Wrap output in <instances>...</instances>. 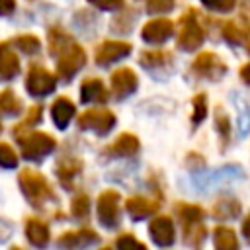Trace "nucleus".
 <instances>
[{
	"label": "nucleus",
	"instance_id": "1",
	"mask_svg": "<svg viewBox=\"0 0 250 250\" xmlns=\"http://www.w3.org/2000/svg\"><path fill=\"white\" fill-rule=\"evenodd\" d=\"M20 188L23 191V195L29 199V203L33 207H41L43 203L55 199V193L47 182V178L43 174H39L37 170H31V168H25L20 172Z\"/></svg>",
	"mask_w": 250,
	"mask_h": 250
},
{
	"label": "nucleus",
	"instance_id": "2",
	"mask_svg": "<svg viewBox=\"0 0 250 250\" xmlns=\"http://www.w3.org/2000/svg\"><path fill=\"white\" fill-rule=\"evenodd\" d=\"M21 146V156L25 160H41L43 156L51 154L57 146V141L43 131H27L20 137H16Z\"/></svg>",
	"mask_w": 250,
	"mask_h": 250
},
{
	"label": "nucleus",
	"instance_id": "3",
	"mask_svg": "<svg viewBox=\"0 0 250 250\" xmlns=\"http://www.w3.org/2000/svg\"><path fill=\"white\" fill-rule=\"evenodd\" d=\"M242 178H244V172L240 166H223L213 172H201V170L195 172L193 182L201 191H215V189H221L223 186L242 180Z\"/></svg>",
	"mask_w": 250,
	"mask_h": 250
},
{
	"label": "nucleus",
	"instance_id": "4",
	"mask_svg": "<svg viewBox=\"0 0 250 250\" xmlns=\"http://www.w3.org/2000/svg\"><path fill=\"white\" fill-rule=\"evenodd\" d=\"M86 62V53L78 43H70L61 55H59V62H57V72L62 80H70Z\"/></svg>",
	"mask_w": 250,
	"mask_h": 250
},
{
	"label": "nucleus",
	"instance_id": "5",
	"mask_svg": "<svg viewBox=\"0 0 250 250\" xmlns=\"http://www.w3.org/2000/svg\"><path fill=\"white\" fill-rule=\"evenodd\" d=\"M203 29L195 20V14L189 12L180 20V33H178V47L184 51H195L203 43Z\"/></svg>",
	"mask_w": 250,
	"mask_h": 250
},
{
	"label": "nucleus",
	"instance_id": "6",
	"mask_svg": "<svg viewBox=\"0 0 250 250\" xmlns=\"http://www.w3.org/2000/svg\"><path fill=\"white\" fill-rule=\"evenodd\" d=\"M119 203H121V197L117 191L107 189V191L100 193L96 213H98L100 223L105 229H115L119 225Z\"/></svg>",
	"mask_w": 250,
	"mask_h": 250
},
{
	"label": "nucleus",
	"instance_id": "7",
	"mask_svg": "<svg viewBox=\"0 0 250 250\" xmlns=\"http://www.w3.org/2000/svg\"><path fill=\"white\" fill-rule=\"evenodd\" d=\"M113 125H115V115L109 109H86L84 113L78 115V127L96 131L98 135L109 133Z\"/></svg>",
	"mask_w": 250,
	"mask_h": 250
},
{
	"label": "nucleus",
	"instance_id": "8",
	"mask_svg": "<svg viewBox=\"0 0 250 250\" xmlns=\"http://www.w3.org/2000/svg\"><path fill=\"white\" fill-rule=\"evenodd\" d=\"M191 70L207 80H221L227 74V64L215 53H201L191 62Z\"/></svg>",
	"mask_w": 250,
	"mask_h": 250
},
{
	"label": "nucleus",
	"instance_id": "9",
	"mask_svg": "<svg viewBox=\"0 0 250 250\" xmlns=\"http://www.w3.org/2000/svg\"><path fill=\"white\" fill-rule=\"evenodd\" d=\"M57 78L53 72H49L43 66H31L25 78V88L31 96H47L55 90Z\"/></svg>",
	"mask_w": 250,
	"mask_h": 250
},
{
	"label": "nucleus",
	"instance_id": "10",
	"mask_svg": "<svg viewBox=\"0 0 250 250\" xmlns=\"http://www.w3.org/2000/svg\"><path fill=\"white\" fill-rule=\"evenodd\" d=\"M148 232H150V238H152L158 246H162V248L172 246L174 240H176L174 223H172V219L166 217V215L154 217V219L150 221V225H148Z\"/></svg>",
	"mask_w": 250,
	"mask_h": 250
},
{
	"label": "nucleus",
	"instance_id": "11",
	"mask_svg": "<svg viewBox=\"0 0 250 250\" xmlns=\"http://www.w3.org/2000/svg\"><path fill=\"white\" fill-rule=\"evenodd\" d=\"M131 53V43L125 41H104L98 49H96V62L105 66L111 64L123 57H127Z\"/></svg>",
	"mask_w": 250,
	"mask_h": 250
},
{
	"label": "nucleus",
	"instance_id": "12",
	"mask_svg": "<svg viewBox=\"0 0 250 250\" xmlns=\"http://www.w3.org/2000/svg\"><path fill=\"white\" fill-rule=\"evenodd\" d=\"M139 86V78L131 68H117L111 74V92L115 98H127L131 96Z\"/></svg>",
	"mask_w": 250,
	"mask_h": 250
},
{
	"label": "nucleus",
	"instance_id": "13",
	"mask_svg": "<svg viewBox=\"0 0 250 250\" xmlns=\"http://www.w3.org/2000/svg\"><path fill=\"white\" fill-rule=\"evenodd\" d=\"M174 33V23L170 20H150L145 23L141 35L146 43H164L166 39H170Z\"/></svg>",
	"mask_w": 250,
	"mask_h": 250
},
{
	"label": "nucleus",
	"instance_id": "14",
	"mask_svg": "<svg viewBox=\"0 0 250 250\" xmlns=\"http://www.w3.org/2000/svg\"><path fill=\"white\" fill-rule=\"evenodd\" d=\"M158 207H160V203L156 199H148V197H131L125 201V211L129 213V217L133 221H141V219L154 215L158 211Z\"/></svg>",
	"mask_w": 250,
	"mask_h": 250
},
{
	"label": "nucleus",
	"instance_id": "15",
	"mask_svg": "<svg viewBox=\"0 0 250 250\" xmlns=\"http://www.w3.org/2000/svg\"><path fill=\"white\" fill-rule=\"evenodd\" d=\"M98 242V234L90 229H80V230H68L64 234H61L59 238V246L61 248H86L90 244Z\"/></svg>",
	"mask_w": 250,
	"mask_h": 250
},
{
	"label": "nucleus",
	"instance_id": "16",
	"mask_svg": "<svg viewBox=\"0 0 250 250\" xmlns=\"http://www.w3.org/2000/svg\"><path fill=\"white\" fill-rule=\"evenodd\" d=\"M82 170V160L80 158H74V156H64L57 162V176L61 180V184L66 188V189H72L74 188V178L80 174Z\"/></svg>",
	"mask_w": 250,
	"mask_h": 250
},
{
	"label": "nucleus",
	"instance_id": "17",
	"mask_svg": "<svg viewBox=\"0 0 250 250\" xmlns=\"http://www.w3.org/2000/svg\"><path fill=\"white\" fill-rule=\"evenodd\" d=\"M18 72H20L18 55H16V51L12 49V45L8 41H2L0 43V76L4 80H10Z\"/></svg>",
	"mask_w": 250,
	"mask_h": 250
},
{
	"label": "nucleus",
	"instance_id": "18",
	"mask_svg": "<svg viewBox=\"0 0 250 250\" xmlns=\"http://www.w3.org/2000/svg\"><path fill=\"white\" fill-rule=\"evenodd\" d=\"M139 148H141V143L133 133H121L113 141V145L105 148V152L111 156H133L139 152Z\"/></svg>",
	"mask_w": 250,
	"mask_h": 250
},
{
	"label": "nucleus",
	"instance_id": "19",
	"mask_svg": "<svg viewBox=\"0 0 250 250\" xmlns=\"http://www.w3.org/2000/svg\"><path fill=\"white\" fill-rule=\"evenodd\" d=\"M25 236L33 246L45 248L47 242H49V227H47V223H43L37 217H27L25 219Z\"/></svg>",
	"mask_w": 250,
	"mask_h": 250
},
{
	"label": "nucleus",
	"instance_id": "20",
	"mask_svg": "<svg viewBox=\"0 0 250 250\" xmlns=\"http://www.w3.org/2000/svg\"><path fill=\"white\" fill-rule=\"evenodd\" d=\"M80 100L84 104H104L107 100V90L100 78H88L80 86Z\"/></svg>",
	"mask_w": 250,
	"mask_h": 250
},
{
	"label": "nucleus",
	"instance_id": "21",
	"mask_svg": "<svg viewBox=\"0 0 250 250\" xmlns=\"http://www.w3.org/2000/svg\"><path fill=\"white\" fill-rule=\"evenodd\" d=\"M223 37L230 45H242L250 55V25H238L236 21H227L223 25Z\"/></svg>",
	"mask_w": 250,
	"mask_h": 250
},
{
	"label": "nucleus",
	"instance_id": "22",
	"mask_svg": "<svg viewBox=\"0 0 250 250\" xmlns=\"http://www.w3.org/2000/svg\"><path fill=\"white\" fill-rule=\"evenodd\" d=\"M74 111L76 107L68 98H57L51 105V117L59 129H64L70 123V119L74 117Z\"/></svg>",
	"mask_w": 250,
	"mask_h": 250
},
{
	"label": "nucleus",
	"instance_id": "23",
	"mask_svg": "<svg viewBox=\"0 0 250 250\" xmlns=\"http://www.w3.org/2000/svg\"><path fill=\"white\" fill-rule=\"evenodd\" d=\"M240 213H242V205L232 197L219 199L211 209V215L217 221H234L240 217Z\"/></svg>",
	"mask_w": 250,
	"mask_h": 250
},
{
	"label": "nucleus",
	"instance_id": "24",
	"mask_svg": "<svg viewBox=\"0 0 250 250\" xmlns=\"http://www.w3.org/2000/svg\"><path fill=\"white\" fill-rule=\"evenodd\" d=\"M139 62L146 70H160L172 66V55L166 51H145L139 57Z\"/></svg>",
	"mask_w": 250,
	"mask_h": 250
},
{
	"label": "nucleus",
	"instance_id": "25",
	"mask_svg": "<svg viewBox=\"0 0 250 250\" xmlns=\"http://www.w3.org/2000/svg\"><path fill=\"white\" fill-rule=\"evenodd\" d=\"M205 236H207V229L203 225V221L199 223H188L184 225V242L193 248V250H199L205 242Z\"/></svg>",
	"mask_w": 250,
	"mask_h": 250
},
{
	"label": "nucleus",
	"instance_id": "26",
	"mask_svg": "<svg viewBox=\"0 0 250 250\" xmlns=\"http://www.w3.org/2000/svg\"><path fill=\"white\" fill-rule=\"evenodd\" d=\"M213 244H215V250H240L238 238L234 230L229 227H217L213 230Z\"/></svg>",
	"mask_w": 250,
	"mask_h": 250
},
{
	"label": "nucleus",
	"instance_id": "27",
	"mask_svg": "<svg viewBox=\"0 0 250 250\" xmlns=\"http://www.w3.org/2000/svg\"><path fill=\"white\" fill-rule=\"evenodd\" d=\"M232 100H234V105H236L238 133H240V137H246V135H250V104L238 94H234Z\"/></svg>",
	"mask_w": 250,
	"mask_h": 250
},
{
	"label": "nucleus",
	"instance_id": "28",
	"mask_svg": "<svg viewBox=\"0 0 250 250\" xmlns=\"http://www.w3.org/2000/svg\"><path fill=\"white\" fill-rule=\"evenodd\" d=\"M174 211H176L178 219L182 221V225L199 223V221H203V217H205V211H203L199 205H193V203H178Z\"/></svg>",
	"mask_w": 250,
	"mask_h": 250
},
{
	"label": "nucleus",
	"instance_id": "29",
	"mask_svg": "<svg viewBox=\"0 0 250 250\" xmlns=\"http://www.w3.org/2000/svg\"><path fill=\"white\" fill-rule=\"evenodd\" d=\"M215 127H217V133L221 137V148L225 150L229 141H230V121H229V115L225 113V109L221 105L215 107Z\"/></svg>",
	"mask_w": 250,
	"mask_h": 250
},
{
	"label": "nucleus",
	"instance_id": "30",
	"mask_svg": "<svg viewBox=\"0 0 250 250\" xmlns=\"http://www.w3.org/2000/svg\"><path fill=\"white\" fill-rule=\"evenodd\" d=\"M0 111L6 115H16L21 111V102L12 90L0 92Z\"/></svg>",
	"mask_w": 250,
	"mask_h": 250
},
{
	"label": "nucleus",
	"instance_id": "31",
	"mask_svg": "<svg viewBox=\"0 0 250 250\" xmlns=\"http://www.w3.org/2000/svg\"><path fill=\"white\" fill-rule=\"evenodd\" d=\"M70 43H72L70 37H68L66 33H62L61 29H53V31L49 33V51H51V55H55V57H59Z\"/></svg>",
	"mask_w": 250,
	"mask_h": 250
},
{
	"label": "nucleus",
	"instance_id": "32",
	"mask_svg": "<svg viewBox=\"0 0 250 250\" xmlns=\"http://www.w3.org/2000/svg\"><path fill=\"white\" fill-rule=\"evenodd\" d=\"M41 105H33L29 111H27V115H25V119L20 123V125H16L14 127V135L16 137H20V135H23V133H27L33 125H37L39 123V119H41Z\"/></svg>",
	"mask_w": 250,
	"mask_h": 250
},
{
	"label": "nucleus",
	"instance_id": "33",
	"mask_svg": "<svg viewBox=\"0 0 250 250\" xmlns=\"http://www.w3.org/2000/svg\"><path fill=\"white\" fill-rule=\"evenodd\" d=\"M193 105V113H191V125L197 127L205 117H207V96L205 94H197L191 100Z\"/></svg>",
	"mask_w": 250,
	"mask_h": 250
},
{
	"label": "nucleus",
	"instance_id": "34",
	"mask_svg": "<svg viewBox=\"0 0 250 250\" xmlns=\"http://www.w3.org/2000/svg\"><path fill=\"white\" fill-rule=\"evenodd\" d=\"M16 47L21 51V53H25V55H35V53H39V49H41V41L35 37V35H20V37H16Z\"/></svg>",
	"mask_w": 250,
	"mask_h": 250
},
{
	"label": "nucleus",
	"instance_id": "35",
	"mask_svg": "<svg viewBox=\"0 0 250 250\" xmlns=\"http://www.w3.org/2000/svg\"><path fill=\"white\" fill-rule=\"evenodd\" d=\"M70 213H72V217H76V219H86V217L90 215V197L84 195V193L76 195V197L72 199V203H70Z\"/></svg>",
	"mask_w": 250,
	"mask_h": 250
},
{
	"label": "nucleus",
	"instance_id": "36",
	"mask_svg": "<svg viewBox=\"0 0 250 250\" xmlns=\"http://www.w3.org/2000/svg\"><path fill=\"white\" fill-rule=\"evenodd\" d=\"M115 246H117V250H146V246L141 240H137L131 232L119 234L115 240Z\"/></svg>",
	"mask_w": 250,
	"mask_h": 250
},
{
	"label": "nucleus",
	"instance_id": "37",
	"mask_svg": "<svg viewBox=\"0 0 250 250\" xmlns=\"http://www.w3.org/2000/svg\"><path fill=\"white\" fill-rule=\"evenodd\" d=\"M0 166L2 168H16L18 166V154L6 143H0Z\"/></svg>",
	"mask_w": 250,
	"mask_h": 250
},
{
	"label": "nucleus",
	"instance_id": "38",
	"mask_svg": "<svg viewBox=\"0 0 250 250\" xmlns=\"http://www.w3.org/2000/svg\"><path fill=\"white\" fill-rule=\"evenodd\" d=\"M176 0H146V10L150 14H162V12H170L174 8Z\"/></svg>",
	"mask_w": 250,
	"mask_h": 250
},
{
	"label": "nucleus",
	"instance_id": "39",
	"mask_svg": "<svg viewBox=\"0 0 250 250\" xmlns=\"http://www.w3.org/2000/svg\"><path fill=\"white\" fill-rule=\"evenodd\" d=\"M201 4L215 12H230L236 4V0H201Z\"/></svg>",
	"mask_w": 250,
	"mask_h": 250
},
{
	"label": "nucleus",
	"instance_id": "40",
	"mask_svg": "<svg viewBox=\"0 0 250 250\" xmlns=\"http://www.w3.org/2000/svg\"><path fill=\"white\" fill-rule=\"evenodd\" d=\"M186 164H188V168H189L191 172H199V170L205 168V160H203V156L197 154V152H189L188 158H186Z\"/></svg>",
	"mask_w": 250,
	"mask_h": 250
},
{
	"label": "nucleus",
	"instance_id": "41",
	"mask_svg": "<svg viewBox=\"0 0 250 250\" xmlns=\"http://www.w3.org/2000/svg\"><path fill=\"white\" fill-rule=\"evenodd\" d=\"M88 2L100 10H119L123 6V0H88Z\"/></svg>",
	"mask_w": 250,
	"mask_h": 250
},
{
	"label": "nucleus",
	"instance_id": "42",
	"mask_svg": "<svg viewBox=\"0 0 250 250\" xmlns=\"http://www.w3.org/2000/svg\"><path fill=\"white\" fill-rule=\"evenodd\" d=\"M12 232H14V223L4 219V217H0V244L6 242L12 236Z\"/></svg>",
	"mask_w": 250,
	"mask_h": 250
},
{
	"label": "nucleus",
	"instance_id": "43",
	"mask_svg": "<svg viewBox=\"0 0 250 250\" xmlns=\"http://www.w3.org/2000/svg\"><path fill=\"white\" fill-rule=\"evenodd\" d=\"M16 8V0H0V16L12 14Z\"/></svg>",
	"mask_w": 250,
	"mask_h": 250
},
{
	"label": "nucleus",
	"instance_id": "44",
	"mask_svg": "<svg viewBox=\"0 0 250 250\" xmlns=\"http://www.w3.org/2000/svg\"><path fill=\"white\" fill-rule=\"evenodd\" d=\"M242 236H244V240L250 244V213H248V217L242 221Z\"/></svg>",
	"mask_w": 250,
	"mask_h": 250
},
{
	"label": "nucleus",
	"instance_id": "45",
	"mask_svg": "<svg viewBox=\"0 0 250 250\" xmlns=\"http://www.w3.org/2000/svg\"><path fill=\"white\" fill-rule=\"evenodd\" d=\"M240 78H242V82H244V84H248V86H250V62H248V64H244V66L240 68Z\"/></svg>",
	"mask_w": 250,
	"mask_h": 250
},
{
	"label": "nucleus",
	"instance_id": "46",
	"mask_svg": "<svg viewBox=\"0 0 250 250\" xmlns=\"http://www.w3.org/2000/svg\"><path fill=\"white\" fill-rule=\"evenodd\" d=\"M102 250H111V248H102Z\"/></svg>",
	"mask_w": 250,
	"mask_h": 250
},
{
	"label": "nucleus",
	"instance_id": "47",
	"mask_svg": "<svg viewBox=\"0 0 250 250\" xmlns=\"http://www.w3.org/2000/svg\"><path fill=\"white\" fill-rule=\"evenodd\" d=\"M12 250H21V248H12Z\"/></svg>",
	"mask_w": 250,
	"mask_h": 250
},
{
	"label": "nucleus",
	"instance_id": "48",
	"mask_svg": "<svg viewBox=\"0 0 250 250\" xmlns=\"http://www.w3.org/2000/svg\"><path fill=\"white\" fill-rule=\"evenodd\" d=\"M0 131H2V125H0Z\"/></svg>",
	"mask_w": 250,
	"mask_h": 250
}]
</instances>
